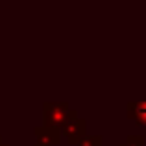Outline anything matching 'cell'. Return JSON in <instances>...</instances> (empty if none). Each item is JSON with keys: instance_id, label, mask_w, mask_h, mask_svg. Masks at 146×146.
<instances>
[{"instance_id": "3", "label": "cell", "mask_w": 146, "mask_h": 146, "mask_svg": "<svg viewBox=\"0 0 146 146\" xmlns=\"http://www.w3.org/2000/svg\"><path fill=\"white\" fill-rule=\"evenodd\" d=\"M33 133H35V141H43V143H48L52 146L59 144L61 143V129H56V128H46V126H35L33 128Z\"/></svg>"}, {"instance_id": "5", "label": "cell", "mask_w": 146, "mask_h": 146, "mask_svg": "<svg viewBox=\"0 0 146 146\" xmlns=\"http://www.w3.org/2000/svg\"><path fill=\"white\" fill-rule=\"evenodd\" d=\"M104 139L102 135H85L76 146H102Z\"/></svg>"}, {"instance_id": "1", "label": "cell", "mask_w": 146, "mask_h": 146, "mask_svg": "<svg viewBox=\"0 0 146 146\" xmlns=\"http://www.w3.org/2000/svg\"><path fill=\"white\" fill-rule=\"evenodd\" d=\"M70 118H78L76 109L67 102H44L43 104V126L61 129Z\"/></svg>"}, {"instance_id": "4", "label": "cell", "mask_w": 146, "mask_h": 146, "mask_svg": "<svg viewBox=\"0 0 146 146\" xmlns=\"http://www.w3.org/2000/svg\"><path fill=\"white\" fill-rule=\"evenodd\" d=\"M126 113L129 120H133L137 126L146 128V102H128Z\"/></svg>"}, {"instance_id": "8", "label": "cell", "mask_w": 146, "mask_h": 146, "mask_svg": "<svg viewBox=\"0 0 146 146\" xmlns=\"http://www.w3.org/2000/svg\"><path fill=\"white\" fill-rule=\"evenodd\" d=\"M0 146H9V144H6V143L2 141V137H0Z\"/></svg>"}, {"instance_id": "6", "label": "cell", "mask_w": 146, "mask_h": 146, "mask_svg": "<svg viewBox=\"0 0 146 146\" xmlns=\"http://www.w3.org/2000/svg\"><path fill=\"white\" fill-rule=\"evenodd\" d=\"M126 143L131 146H144V137L143 135H128L126 137Z\"/></svg>"}, {"instance_id": "7", "label": "cell", "mask_w": 146, "mask_h": 146, "mask_svg": "<svg viewBox=\"0 0 146 146\" xmlns=\"http://www.w3.org/2000/svg\"><path fill=\"white\" fill-rule=\"evenodd\" d=\"M33 146H52V144H48V143H43V141H35V144Z\"/></svg>"}, {"instance_id": "2", "label": "cell", "mask_w": 146, "mask_h": 146, "mask_svg": "<svg viewBox=\"0 0 146 146\" xmlns=\"http://www.w3.org/2000/svg\"><path fill=\"white\" fill-rule=\"evenodd\" d=\"M65 141L70 146H76L83 137L87 135V120L85 118H70L67 124L61 128Z\"/></svg>"}, {"instance_id": "9", "label": "cell", "mask_w": 146, "mask_h": 146, "mask_svg": "<svg viewBox=\"0 0 146 146\" xmlns=\"http://www.w3.org/2000/svg\"><path fill=\"white\" fill-rule=\"evenodd\" d=\"M118 146H131V144H128V143H126V141H124V143H120Z\"/></svg>"}]
</instances>
